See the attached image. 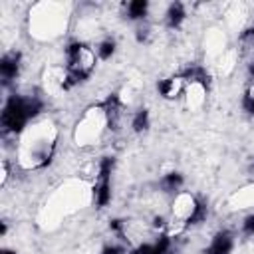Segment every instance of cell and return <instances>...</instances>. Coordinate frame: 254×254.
Wrapping results in <instances>:
<instances>
[{"mask_svg": "<svg viewBox=\"0 0 254 254\" xmlns=\"http://www.w3.org/2000/svg\"><path fill=\"white\" fill-rule=\"evenodd\" d=\"M44 109L40 97H22L10 95L2 109V131L4 133H20L30 119H34Z\"/></svg>", "mask_w": 254, "mask_h": 254, "instance_id": "cell-1", "label": "cell"}, {"mask_svg": "<svg viewBox=\"0 0 254 254\" xmlns=\"http://www.w3.org/2000/svg\"><path fill=\"white\" fill-rule=\"evenodd\" d=\"M65 58H67V64H65L64 87L69 89L71 85H77L91 75L95 67V54L83 42H69L65 48Z\"/></svg>", "mask_w": 254, "mask_h": 254, "instance_id": "cell-2", "label": "cell"}, {"mask_svg": "<svg viewBox=\"0 0 254 254\" xmlns=\"http://www.w3.org/2000/svg\"><path fill=\"white\" fill-rule=\"evenodd\" d=\"M115 167V159L113 157H103L99 161V169H97V183L93 187V200L99 208L107 206L111 200V173Z\"/></svg>", "mask_w": 254, "mask_h": 254, "instance_id": "cell-3", "label": "cell"}, {"mask_svg": "<svg viewBox=\"0 0 254 254\" xmlns=\"http://www.w3.org/2000/svg\"><path fill=\"white\" fill-rule=\"evenodd\" d=\"M101 111H103V117L107 121V127L111 131H117L119 123H121V117H123V103H121L119 95L117 93L107 95V99L101 103Z\"/></svg>", "mask_w": 254, "mask_h": 254, "instance_id": "cell-4", "label": "cell"}, {"mask_svg": "<svg viewBox=\"0 0 254 254\" xmlns=\"http://www.w3.org/2000/svg\"><path fill=\"white\" fill-rule=\"evenodd\" d=\"M20 52H8L0 60V75L4 83H10L18 73H20Z\"/></svg>", "mask_w": 254, "mask_h": 254, "instance_id": "cell-5", "label": "cell"}, {"mask_svg": "<svg viewBox=\"0 0 254 254\" xmlns=\"http://www.w3.org/2000/svg\"><path fill=\"white\" fill-rule=\"evenodd\" d=\"M157 89H159V93H161L165 99H177V97L185 91V79H183V75L165 77V79L159 81Z\"/></svg>", "mask_w": 254, "mask_h": 254, "instance_id": "cell-6", "label": "cell"}, {"mask_svg": "<svg viewBox=\"0 0 254 254\" xmlns=\"http://www.w3.org/2000/svg\"><path fill=\"white\" fill-rule=\"evenodd\" d=\"M232 244H234L232 234H230L228 230H222V232H218V234L212 238L210 246H208L202 254H230Z\"/></svg>", "mask_w": 254, "mask_h": 254, "instance_id": "cell-7", "label": "cell"}, {"mask_svg": "<svg viewBox=\"0 0 254 254\" xmlns=\"http://www.w3.org/2000/svg\"><path fill=\"white\" fill-rule=\"evenodd\" d=\"M183 79H185V83H198L200 87H208V83H210V77H208V71L202 67V65H189L183 73Z\"/></svg>", "mask_w": 254, "mask_h": 254, "instance_id": "cell-8", "label": "cell"}, {"mask_svg": "<svg viewBox=\"0 0 254 254\" xmlns=\"http://www.w3.org/2000/svg\"><path fill=\"white\" fill-rule=\"evenodd\" d=\"M206 216H208V208H206V204H204L202 200H192V206H190V210H189L185 222H187V226H196V224L204 222Z\"/></svg>", "mask_w": 254, "mask_h": 254, "instance_id": "cell-9", "label": "cell"}, {"mask_svg": "<svg viewBox=\"0 0 254 254\" xmlns=\"http://www.w3.org/2000/svg\"><path fill=\"white\" fill-rule=\"evenodd\" d=\"M185 18H187V12H185V6L181 2H173L167 10V16H165L169 28H179L185 22Z\"/></svg>", "mask_w": 254, "mask_h": 254, "instance_id": "cell-10", "label": "cell"}, {"mask_svg": "<svg viewBox=\"0 0 254 254\" xmlns=\"http://www.w3.org/2000/svg\"><path fill=\"white\" fill-rule=\"evenodd\" d=\"M149 2L147 0H133L127 4V18L129 20H143L147 16Z\"/></svg>", "mask_w": 254, "mask_h": 254, "instance_id": "cell-11", "label": "cell"}, {"mask_svg": "<svg viewBox=\"0 0 254 254\" xmlns=\"http://www.w3.org/2000/svg\"><path fill=\"white\" fill-rule=\"evenodd\" d=\"M161 189L165 190V192H175V190H179L181 187H183V175L181 173H167L163 179H161Z\"/></svg>", "mask_w": 254, "mask_h": 254, "instance_id": "cell-12", "label": "cell"}, {"mask_svg": "<svg viewBox=\"0 0 254 254\" xmlns=\"http://www.w3.org/2000/svg\"><path fill=\"white\" fill-rule=\"evenodd\" d=\"M131 127L135 133H143L149 129V111L147 109H139L135 111L133 119H131Z\"/></svg>", "mask_w": 254, "mask_h": 254, "instance_id": "cell-13", "label": "cell"}, {"mask_svg": "<svg viewBox=\"0 0 254 254\" xmlns=\"http://www.w3.org/2000/svg\"><path fill=\"white\" fill-rule=\"evenodd\" d=\"M97 56L101 58V60H109L113 54H115V40L113 38H107V40H103L99 46H97Z\"/></svg>", "mask_w": 254, "mask_h": 254, "instance_id": "cell-14", "label": "cell"}, {"mask_svg": "<svg viewBox=\"0 0 254 254\" xmlns=\"http://www.w3.org/2000/svg\"><path fill=\"white\" fill-rule=\"evenodd\" d=\"M242 107H244V111H248V113L254 115V87L246 89V93L242 97Z\"/></svg>", "mask_w": 254, "mask_h": 254, "instance_id": "cell-15", "label": "cell"}, {"mask_svg": "<svg viewBox=\"0 0 254 254\" xmlns=\"http://www.w3.org/2000/svg\"><path fill=\"white\" fill-rule=\"evenodd\" d=\"M131 254H155V244H141Z\"/></svg>", "mask_w": 254, "mask_h": 254, "instance_id": "cell-16", "label": "cell"}, {"mask_svg": "<svg viewBox=\"0 0 254 254\" xmlns=\"http://www.w3.org/2000/svg\"><path fill=\"white\" fill-rule=\"evenodd\" d=\"M240 40H242V44H248V46H252V44H254V28H248V30H244V32H242V36H240Z\"/></svg>", "mask_w": 254, "mask_h": 254, "instance_id": "cell-17", "label": "cell"}, {"mask_svg": "<svg viewBox=\"0 0 254 254\" xmlns=\"http://www.w3.org/2000/svg\"><path fill=\"white\" fill-rule=\"evenodd\" d=\"M242 226H244V232L246 234H254V214L246 216L244 222H242Z\"/></svg>", "mask_w": 254, "mask_h": 254, "instance_id": "cell-18", "label": "cell"}, {"mask_svg": "<svg viewBox=\"0 0 254 254\" xmlns=\"http://www.w3.org/2000/svg\"><path fill=\"white\" fill-rule=\"evenodd\" d=\"M137 42L139 44H145L149 40V28H137V34H135Z\"/></svg>", "mask_w": 254, "mask_h": 254, "instance_id": "cell-19", "label": "cell"}, {"mask_svg": "<svg viewBox=\"0 0 254 254\" xmlns=\"http://www.w3.org/2000/svg\"><path fill=\"white\" fill-rule=\"evenodd\" d=\"M123 226H125V222H123L121 218H113V220L109 222V228H111L113 232H117V234H121V232H123Z\"/></svg>", "mask_w": 254, "mask_h": 254, "instance_id": "cell-20", "label": "cell"}, {"mask_svg": "<svg viewBox=\"0 0 254 254\" xmlns=\"http://www.w3.org/2000/svg\"><path fill=\"white\" fill-rule=\"evenodd\" d=\"M101 254H123V248L121 246H105L103 250H101Z\"/></svg>", "mask_w": 254, "mask_h": 254, "instance_id": "cell-21", "label": "cell"}, {"mask_svg": "<svg viewBox=\"0 0 254 254\" xmlns=\"http://www.w3.org/2000/svg\"><path fill=\"white\" fill-rule=\"evenodd\" d=\"M153 226H155V228H163V226H165V218H163V216H157L155 222H153Z\"/></svg>", "mask_w": 254, "mask_h": 254, "instance_id": "cell-22", "label": "cell"}, {"mask_svg": "<svg viewBox=\"0 0 254 254\" xmlns=\"http://www.w3.org/2000/svg\"><path fill=\"white\" fill-rule=\"evenodd\" d=\"M248 75H250V79H254V62L248 64Z\"/></svg>", "mask_w": 254, "mask_h": 254, "instance_id": "cell-23", "label": "cell"}, {"mask_svg": "<svg viewBox=\"0 0 254 254\" xmlns=\"http://www.w3.org/2000/svg\"><path fill=\"white\" fill-rule=\"evenodd\" d=\"M0 254H16V252H14V250H8V248H4Z\"/></svg>", "mask_w": 254, "mask_h": 254, "instance_id": "cell-24", "label": "cell"}, {"mask_svg": "<svg viewBox=\"0 0 254 254\" xmlns=\"http://www.w3.org/2000/svg\"><path fill=\"white\" fill-rule=\"evenodd\" d=\"M248 171H250V173H252V175H254V159H252V163H250V165H248Z\"/></svg>", "mask_w": 254, "mask_h": 254, "instance_id": "cell-25", "label": "cell"}]
</instances>
